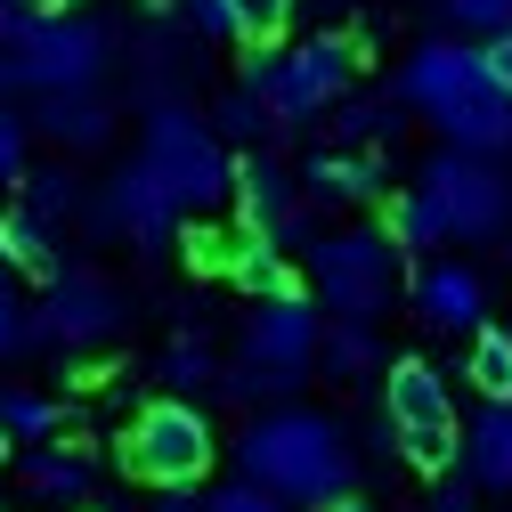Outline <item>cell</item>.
Instances as JSON below:
<instances>
[{
	"label": "cell",
	"instance_id": "6da1fadb",
	"mask_svg": "<svg viewBox=\"0 0 512 512\" xmlns=\"http://www.w3.org/2000/svg\"><path fill=\"white\" fill-rule=\"evenodd\" d=\"M236 464L244 480H261L277 488L285 504H334L358 488V447L334 415H317V407H269V415H252L244 439H236Z\"/></svg>",
	"mask_w": 512,
	"mask_h": 512
},
{
	"label": "cell",
	"instance_id": "7a4b0ae2",
	"mask_svg": "<svg viewBox=\"0 0 512 512\" xmlns=\"http://www.w3.org/2000/svg\"><path fill=\"white\" fill-rule=\"evenodd\" d=\"M317 342H326V301L317 293H301V285L261 293L252 317H244L236 366L220 374V391L228 399H285V391H301L309 366H317Z\"/></svg>",
	"mask_w": 512,
	"mask_h": 512
},
{
	"label": "cell",
	"instance_id": "3957f363",
	"mask_svg": "<svg viewBox=\"0 0 512 512\" xmlns=\"http://www.w3.org/2000/svg\"><path fill=\"white\" fill-rule=\"evenodd\" d=\"M309 285L326 301V317H382L407 285V252L391 244V228H334L309 244Z\"/></svg>",
	"mask_w": 512,
	"mask_h": 512
},
{
	"label": "cell",
	"instance_id": "277c9868",
	"mask_svg": "<svg viewBox=\"0 0 512 512\" xmlns=\"http://www.w3.org/2000/svg\"><path fill=\"white\" fill-rule=\"evenodd\" d=\"M139 155L163 171V187L179 196V212H212L228 187H236L228 139L212 131L204 114H187L179 98H155V106H147V147H139Z\"/></svg>",
	"mask_w": 512,
	"mask_h": 512
},
{
	"label": "cell",
	"instance_id": "5b68a950",
	"mask_svg": "<svg viewBox=\"0 0 512 512\" xmlns=\"http://www.w3.org/2000/svg\"><path fill=\"white\" fill-rule=\"evenodd\" d=\"M382 415L399 431V456L415 472H447L464 447V415L447 399V374L431 358H382Z\"/></svg>",
	"mask_w": 512,
	"mask_h": 512
},
{
	"label": "cell",
	"instance_id": "8992f818",
	"mask_svg": "<svg viewBox=\"0 0 512 512\" xmlns=\"http://www.w3.org/2000/svg\"><path fill=\"white\" fill-rule=\"evenodd\" d=\"M350 66H358V49H350L342 33H309L301 49H261V57L244 66V82L269 98L277 122H317L326 106H342Z\"/></svg>",
	"mask_w": 512,
	"mask_h": 512
},
{
	"label": "cell",
	"instance_id": "52a82bcc",
	"mask_svg": "<svg viewBox=\"0 0 512 512\" xmlns=\"http://www.w3.org/2000/svg\"><path fill=\"white\" fill-rule=\"evenodd\" d=\"M212 415L196 407V399H179V391H163V399H147L139 407V423L122 431V464H131L147 488H196L204 472H212Z\"/></svg>",
	"mask_w": 512,
	"mask_h": 512
},
{
	"label": "cell",
	"instance_id": "ba28073f",
	"mask_svg": "<svg viewBox=\"0 0 512 512\" xmlns=\"http://www.w3.org/2000/svg\"><path fill=\"white\" fill-rule=\"evenodd\" d=\"M9 57H17V82L25 90H82L106 74V25L90 17H66V9H25V25L9 33Z\"/></svg>",
	"mask_w": 512,
	"mask_h": 512
},
{
	"label": "cell",
	"instance_id": "9c48e42d",
	"mask_svg": "<svg viewBox=\"0 0 512 512\" xmlns=\"http://www.w3.org/2000/svg\"><path fill=\"white\" fill-rule=\"evenodd\" d=\"M423 187L439 196L447 228L472 236V244H488V236H504V228H512V171H504V155H480V147H439V155L423 163Z\"/></svg>",
	"mask_w": 512,
	"mask_h": 512
},
{
	"label": "cell",
	"instance_id": "30bf717a",
	"mask_svg": "<svg viewBox=\"0 0 512 512\" xmlns=\"http://www.w3.org/2000/svg\"><path fill=\"white\" fill-rule=\"evenodd\" d=\"M122 334V293L98 269H57L41 309H25V350H90Z\"/></svg>",
	"mask_w": 512,
	"mask_h": 512
},
{
	"label": "cell",
	"instance_id": "8fae6325",
	"mask_svg": "<svg viewBox=\"0 0 512 512\" xmlns=\"http://www.w3.org/2000/svg\"><path fill=\"white\" fill-rule=\"evenodd\" d=\"M236 228H252V236H277L285 252L293 244H309V196H301V179L269 155V147H244V163H236Z\"/></svg>",
	"mask_w": 512,
	"mask_h": 512
},
{
	"label": "cell",
	"instance_id": "7c38bea8",
	"mask_svg": "<svg viewBox=\"0 0 512 512\" xmlns=\"http://www.w3.org/2000/svg\"><path fill=\"white\" fill-rule=\"evenodd\" d=\"M90 220L114 228V236H131L139 252H155V244H171V228H179V196L163 187V171H155L147 155H131V163L106 179V196L90 204Z\"/></svg>",
	"mask_w": 512,
	"mask_h": 512
},
{
	"label": "cell",
	"instance_id": "4fadbf2b",
	"mask_svg": "<svg viewBox=\"0 0 512 512\" xmlns=\"http://www.w3.org/2000/svg\"><path fill=\"white\" fill-rule=\"evenodd\" d=\"M488 74V57L464 41V33H431V41H415L407 49V66H399V106H415V114H439L447 98H456V90H472Z\"/></svg>",
	"mask_w": 512,
	"mask_h": 512
},
{
	"label": "cell",
	"instance_id": "5bb4252c",
	"mask_svg": "<svg viewBox=\"0 0 512 512\" xmlns=\"http://www.w3.org/2000/svg\"><path fill=\"white\" fill-rule=\"evenodd\" d=\"M407 309L431 334H472V326H488V277L472 261H423L407 277Z\"/></svg>",
	"mask_w": 512,
	"mask_h": 512
},
{
	"label": "cell",
	"instance_id": "9a60e30c",
	"mask_svg": "<svg viewBox=\"0 0 512 512\" xmlns=\"http://www.w3.org/2000/svg\"><path fill=\"white\" fill-rule=\"evenodd\" d=\"M439 139L447 147H480V155H512V90H496V74H480L472 90H456L439 114Z\"/></svg>",
	"mask_w": 512,
	"mask_h": 512
},
{
	"label": "cell",
	"instance_id": "2e32d148",
	"mask_svg": "<svg viewBox=\"0 0 512 512\" xmlns=\"http://www.w3.org/2000/svg\"><path fill=\"white\" fill-rule=\"evenodd\" d=\"M301 196L309 204H374L382 196V163L358 147H317L301 163Z\"/></svg>",
	"mask_w": 512,
	"mask_h": 512
},
{
	"label": "cell",
	"instance_id": "e0dca14e",
	"mask_svg": "<svg viewBox=\"0 0 512 512\" xmlns=\"http://www.w3.org/2000/svg\"><path fill=\"white\" fill-rule=\"evenodd\" d=\"M456 464H464V472H472V488H488V496H504V488H512V399H488V407L464 423Z\"/></svg>",
	"mask_w": 512,
	"mask_h": 512
},
{
	"label": "cell",
	"instance_id": "ac0fdd59",
	"mask_svg": "<svg viewBox=\"0 0 512 512\" xmlns=\"http://www.w3.org/2000/svg\"><path fill=\"white\" fill-rule=\"evenodd\" d=\"M41 139H57V147H106L114 139V114H106V98H90V82L82 90H41Z\"/></svg>",
	"mask_w": 512,
	"mask_h": 512
},
{
	"label": "cell",
	"instance_id": "d6986e66",
	"mask_svg": "<svg viewBox=\"0 0 512 512\" xmlns=\"http://www.w3.org/2000/svg\"><path fill=\"white\" fill-rule=\"evenodd\" d=\"M25 488H33V496H57V504H82V496H90V447H82V439H33Z\"/></svg>",
	"mask_w": 512,
	"mask_h": 512
},
{
	"label": "cell",
	"instance_id": "ffe728a7",
	"mask_svg": "<svg viewBox=\"0 0 512 512\" xmlns=\"http://www.w3.org/2000/svg\"><path fill=\"white\" fill-rule=\"evenodd\" d=\"M0 261H9V269H25V277H41V285L66 269V261H57V228H49L33 204L0 212Z\"/></svg>",
	"mask_w": 512,
	"mask_h": 512
},
{
	"label": "cell",
	"instance_id": "44dd1931",
	"mask_svg": "<svg viewBox=\"0 0 512 512\" xmlns=\"http://www.w3.org/2000/svg\"><path fill=\"white\" fill-rule=\"evenodd\" d=\"M382 228H391V244H399V252H439V244H456V228H447V212H439V196H431L423 179L407 187V196H391Z\"/></svg>",
	"mask_w": 512,
	"mask_h": 512
},
{
	"label": "cell",
	"instance_id": "7402d4cb",
	"mask_svg": "<svg viewBox=\"0 0 512 512\" xmlns=\"http://www.w3.org/2000/svg\"><path fill=\"white\" fill-rule=\"evenodd\" d=\"M317 366H326L334 382H358L382 366V334H374V317H334L326 342H317Z\"/></svg>",
	"mask_w": 512,
	"mask_h": 512
},
{
	"label": "cell",
	"instance_id": "603a6c76",
	"mask_svg": "<svg viewBox=\"0 0 512 512\" xmlns=\"http://www.w3.org/2000/svg\"><path fill=\"white\" fill-rule=\"evenodd\" d=\"M228 277L261 301V293H285L293 285V269H285V244L277 236H252V228H236V244H228Z\"/></svg>",
	"mask_w": 512,
	"mask_h": 512
},
{
	"label": "cell",
	"instance_id": "cb8c5ba5",
	"mask_svg": "<svg viewBox=\"0 0 512 512\" xmlns=\"http://www.w3.org/2000/svg\"><path fill=\"white\" fill-rule=\"evenodd\" d=\"M212 131H220L228 147H269V131H285V122L269 114V98L252 90V82H236V90H220V106H212Z\"/></svg>",
	"mask_w": 512,
	"mask_h": 512
},
{
	"label": "cell",
	"instance_id": "d4e9b609",
	"mask_svg": "<svg viewBox=\"0 0 512 512\" xmlns=\"http://www.w3.org/2000/svg\"><path fill=\"white\" fill-rule=\"evenodd\" d=\"M0 423H9V439H57V431H66V407H57L49 391L0 382Z\"/></svg>",
	"mask_w": 512,
	"mask_h": 512
},
{
	"label": "cell",
	"instance_id": "484cf974",
	"mask_svg": "<svg viewBox=\"0 0 512 512\" xmlns=\"http://www.w3.org/2000/svg\"><path fill=\"white\" fill-rule=\"evenodd\" d=\"M17 204H33V212L57 228V220H74V212H82V179H74L66 163H41V171L17 179Z\"/></svg>",
	"mask_w": 512,
	"mask_h": 512
},
{
	"label": "cell",
	"instance_id": "4316f807",
	"mask_svg": "<svg viewBox=\"0 0 512 512\" xmlns=\"http://www.w3.org/2000/svg\"><path fill=\"white\" fill-rule=\"evenodd\" d=\"M472 391L480 399H512V326H472Z\"/></svg>",
	"mask_w": 512,
	"mask_h": 512
},
{
	"label": "cell",
	"instance_id": "83f0119b",
	"mask_svg": "<svg viewBox=\"0 0 512 512\" xmlns=\"http://www.w3.org/2000/svg\"><path fill=\"white\" fill-rule=\"evenodd\" d=\"M155 374H163V391H179V399H187V391H204L220 366H212V342H204V334H179V342L163 350V366H155Z\"/></svg>",
	"mask_w": 512,
	"mask_h": 512
},
{
	"label": "cell",
	"instance_id": "f1b7e54d",
	"mask_svg": "<svg viewBox=\"0 0 512 512\" xmlns=\"http://www.w3.org/2000/svg\"><path fill=\"white\" fill-rule=\"evenodd\" d=\"M342 147H366V139H391L399 131V90L391 98H342Z\"/></svg>",
	"mask_w": 512,
	"mask_h": 512
},
{
	"label": "cell",
	"instance_id": "f546056e",
	"mask_svg": "<svg viewBox=\"0 0 512 512\" xmlns=\"http://www.w3.org/2000/svg\"><path fill=\"white\" fill-rule=\"evenodd\" d=\"M439 9H447V25L472 33V41H488V33L512 25V0H439Z\"/></svg>",
	"mask_w": 512,
	"mask_h": 512
},
{
	"label": "cell",
	"instance_id": "4dcf8cb0",
	"mask_svg": "<svg viewBox=\"0 0 512 512\" xmlns=\"http://www.w3.org/2000/svg\"><path fill=\"white\" fill-rule=\"evenodd\" d=\"M25 147H33V122L0 98V187H17L25 179Z\"/></svg>",
	"mask_w": 512,
	"mask_h": 512
},
{
	"label": "cell",
	"instance_id": "1f68e13d",
	"mask_svg": "<svg viewBox=\"0 0 512 512\" xmlns=\"http://www.w3.org/2000/svg\"><path fill=\"white\" fill-rule=\"evenodd\" d=\"M179 17L196 25L204 41H244V17H236V0H179Z\"/></svg>",
	"mask_w": 512,
	"mask_h": 512
},
{
	"label": "cell",
	"instance_id": "d6a6232c",
	"mask_svg": "<svg viewBox=\"0 0 512 512\" xmlns=\"http://www.w3.org/2000/svg\"><path fill=\"white\" fill-rule=\"evenodd\" d=\"M293 9H301V0H236V17H244V41H277V33L293 25Z\"/></svg>",
	"mask_w": 512,
	"mask_h": 512
},
{
	"label": "cell",
	"instance_id": "836d02e7",
	"mask_svg": "<svg viewBox=\"0 0 512 512\" xmlns=\"http://www.w3.org/2000/svg\"><path fill=\"white\" fill-rule=\"evenodd\" d=\"M204 512H285V496H277V488H261V480H236V488H212V496H204Z\"/></svg>",
	"mask_w": 512,
	"mask_h": 512
},
{
	"label": "cell",
	"instance_id": "e575fe53",
	"mask_svg": "<svg viewBox=\"0 0 512 512\" xmlns=\"http://www.w3.org/2000/svg\"><path fill=\"white\" fill-rule=\"evenodd\" d=\"M431 512H472V472H464V464H447V472H439Z\"/></svg>",
	"mask_w": 512,
	"mask_h": 512
},
{
	"label": "cell",
	"instance_id": "d590c367",
	"mask_svg": "<svg viewBox=\"0 0 512 512\" xmlns=\"http://www.w3.org/2000/svg\"><path fill=\"white\" fill-rule=\"evenodd\" d=\"M9 350H25V309L9 293V277H0V358H9Z\"/></svg>",
	"mask_w": 512,
	"mask_h": 512
},
{
	"label": "cell",
	"instance_id": "8d00e7d4",
	"mask_svg": "<svg viewBox=\"0 0 512 512\" xmlns=\"http://www.w3.org/2000/svg\"><path fill=\"white\" fill-rule=\"evenodd\" d=\"M480 57H488L496 90H512V25H504V33H488V41H480Z\"/></svg>",
	"mask_w": 512,
	"mask_h": 512
},
{
	"label": "cell",
	"instance_id": "74e56055",
	"mask_svg": "<svg viewBox=\"0 0 512 512\" xmlns=\"http://www.w3.org/2000/svg\"><path fill=\"white\" fill-rule=\"evenodd\" d=\"M155 512H204V496H196V488H163V504H155Z\"/></svg>",
	"mask_w": 512,
	"mask_h": 512
},
{
	"label": "cell",
	"instance_id": "f35d334b",
	"mask_svg": "<svg viewBox=\"0 0 512 512\" xmlns=\"http://www.w3.org/2000/svg\"><path fill=\"white\" fill-rule=\"evenodd\" d=\"M25 9H33V0H0V41H9V33L25 25Z\"/></svg>",
	"mask_w": 512,
	"mask_h": 512
},
{
	"label": "cell",
	"instance_id": "ab89813d",
	"mask_svg": "<svg viewBox=\"0 0 512 512\" xmlns=\"http://www.w3.org/2000/svg\"><path fill=\"white\" fill-rule=\"evenodd\" d=\"M9 90H25V82H17V57H9V41H0V98H9Z\"/></svg>",
	"mask_w": 512,
	"mask_h": 512
},
{
	"label": "cell",
	"instance_id": "60d3db41",
	"mask_svg": "<svg viewBox=\"0 0 512 512\" xmlns=\"http://www.w3.org/2000/svg\"><path fill=\"white\" fill-rule=\"evenodd\" d=\"M317 512H374V504H358V496H334V504H317Z\"/></svg>",
	"mask_w": 512,
	"mask_h": 512
},
{
	"label": "cell",
	"instance_id": "b9f144b4",
	"mask_svg": "<svg viewBox=\"0 0 512 512\" xmlns=\"http://www.w3.org/2000/svg\"><path fill=\"white\" fill-rule=\"evenodd\" d=\"M9 447H17V439H9V423H0V464H9Z\"/></svg>",
	"mask_w": 512,
	"mask_h": 512
},
{
	"label": "cell",
	"instance_id": "7bdbcfd3",
	"mask_svg": "<svg viewBox=\"0 0 512 512\" xmlns=\"http://www.w3.org/2000/svg\"><path fill=\"white\" fill-rule=\"evenodd\" d=\"M33 9H66V0H33Z\"/></svg>",
	"mask_w": 512,
	"mask_h": 512
}]
</instances>
